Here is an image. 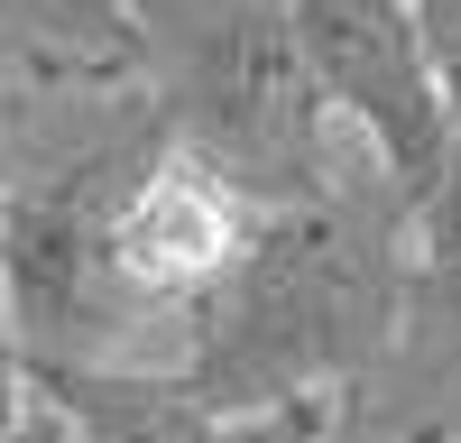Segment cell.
Listing matches in <instances>:
<instances>
[{
	"label": "cell",
	"instance_id": "6da1fadb",
	"mask_svg": "<svg viewBox=\"0 0 461 443\" xmlns=\"http://www.w3.org/2000/svg\"><path fill=\"white\" fill-rule=\"evenodd\" d=\"M415 277V222L369 167H351L314 203L258 212L230 277L185 314L176 379L230 416L286 406H360L397 360Z\"/></svg>",
	"mask_w": 461,
	"mask_h": 443
},
{
	"label": "cell",
	"instance_id": "7a4b0ae2",
	"mask_svg": "<svg viewBox=\"0 0 461 443\" xmlns=\"http://www.w3.org/2000/svg\"><path fill=\"white\" fill-rule=\"evenodd\" d=\"M139 102L249 212L314 203L351 167H369L341 158V121L295 47L286 0H148Z\"/></svg>",
	"mask_w": 461,
	"mask_h": 443
},
{
	"label": "cell",
	"instance_id": "3957f363",
	"mask_svg": "<svg viewBox=\"0 0 461 443\" xmlns=\"http://www.w3.org/2000/svg\"><path fill=\"white\" fill-rule=\"evenodd\" d=\"M158 148H167L158 111L121 93V102H102V121L74 148L28 158L10 212H0V323H10L28 379L158 369L148 360L158 323L130 305L121 268H111V212Z\"/></svg>",
	"mask_w": 461,
	"mask_h": 443
},
{
	"label": "cell",
	"instance_id": "277c9868",
	"mask_svg": "<svg viewBox=\"0 0 461 443\" xmlns=\"http://www.w3.org/2000/svg\"><path fill=\"white\" fill-rule=\"evenodd\" d=\"M332 121L360 139L369 176L415 222V249L461 240V121L415 37V0H286Z\"/></svg>",
	"mask_w": 461,
	"mask_h": 443
},
{
	"label": "cell",
	"instance_id": "5b68a950",
	"mask_svg": "<svg viewBox=\"0 0 461 443\" xmlns=\"http://www.w3.org/2000/svg\"><path fill=\"white\" fill-rule=\"evenodd\" d=\"M249 231H258V212L230 194L212 167H194V158L167 139L158 158L130 176L121 212H111V268H121L130 305L158 323V332L185 342V314L230 277V258L249 249ZM167 369H176V360H167Z\"/></svg>",
	"mask_w": 461,
	"mask_h": 443
},
{
	"label": "cell",
	"instance_id": "8992f818",
	"mask_svg": "<svg viewBox=\"0 0 461 443\" xmlns=\"http://www.w3.org/2000/svg\"><path fill=\"white\" fill-rule=\"evenodd\" d=\"M148 65V0H0V84L28 102H121Z\"/></svg>",
	"mask_w": 461,
	"mask_h": 443
},
{
	"label": "cell",
	"instance_id": "52a82bcc",
	"mask_svg": "<svg viewBox=\"0 0 461 443\" xmlns=\"http://www.w3.org/2000/svg\"><path fill=\"white\" fill-rule=\"evenodd\" d=\"M37 397L74 425V443H323V406L286 416H230L203 406L176 369H93V379H37Z\"/></svg>",
	"mask_w": 461,
	"mask_h": 443
},
{
	"label": "cell",
	"instance_id": "ba28073f",
	"mask_svg": "<svg viewBox=\"0 0 461 443\" xmlns=\"http://www.w3.org/2000/svg\"><path fill=\"white\" fill-rule=\"evenodd\" d=\"M360 406L369 416H397V425H425V434H461V240L415 249L397 360Z\"/></svg>",
	"mask_w": 461,
	"mask_h": 443
},
{
	"label": "cell",
	"instance_id": "9c48e42d",
	"mask_svg": "<svg viewBox=\"0 0 461 443\" xmlns=\"http://www.w3.org/2000/svg\"><path fill=\"white\" fill-rule=\"evenodd\" d=\"M415 37H425V56H434V84H443L452 121H461V0H415Z\"/></svg>",
	"mask_w": 461,
	"mask_h": 443
},
{
	"label": "cell",
	"instance_id": "30bf717a",
	"mask_svg": "<svg viewBox=\"0 0 461 443\" xmlns=\"http://www.w3.org/2000/svg\"><path fill=\"white\" fill-rule=\"evenodd\" d=\"M19 176H28V93L0 84V212H10Z\"/></svg>",
	"mask_w": 461,
	"mask_h": 443
},
{
	"label": "cell",
	"instance_id": "8fae6325",
	"mask_svg": "<svg viewBox=\"0 0 461 443\" xmlns=\"http://www.w3.org/2000/svg\"><path fill=\"white\" fill-rule=\"evenodd\" d=\"M323 443H461V434H425V425H397V416H369V406H341Z\"/></svg>",
	"mask_w": 461,
	"mask_h": 443
},
{
	"label": "cell",
	"instance_id": "7c38bea8",
	"mask_svg": "<svg viewBox=\"0 0 461 443\" xmlns=\"http://www.w3.org/2000/svg\"><path fill=\"white\" fill-rule=\"evenodd\" d=\"M28 406H37V379H28V360H19V342H10V323H0V443L28 425Z\"/></svg>",
	"mask_w": 461,
	"mask_h": 443
},
{
	"label": "cell",
	"instance_id": "4fadbf2b",
	"mask_svg": "<svg viewBox=\"0 0 461 443\" xmlns=\"http://www.w3.org/2000/svg\"><path fill=\"white\" fill-rule=\"evenodd\" d=\"M10 443H74V425L56 416V406H47V397H37V406H28V425H19Z\"/></svg>",
	"mask_w": 461,
	"mask_h": 443
}]
</instances>
